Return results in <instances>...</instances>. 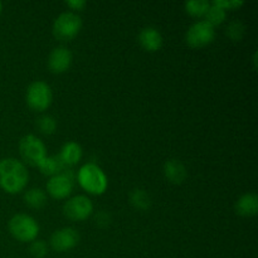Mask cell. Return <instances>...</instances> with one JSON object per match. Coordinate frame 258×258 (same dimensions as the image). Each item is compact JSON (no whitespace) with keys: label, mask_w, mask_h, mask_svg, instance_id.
Here are the masks:
<instances>
[{"label":"cell","mask_w":258,"mask_h":258,"mask_svg":"<svg viewBox=\"0 0 258 258\" xmlns=\"http://www.w3.org/2000/svg\"><path fill=\"white\" fill-rule=\"evenodd\" d=\"M29 179L27 168L22 161L14 158L0 160V186L10 194L22 191Z\"/></svg>","instance_id":"obj_1"},{"label":"cell","mask_w":258,"mask_h":258,"mask_svg":"<svg viewBox=\"0 0 258 258\" xmlns=\"http://www.w3.org/2000/svg\"><path fill=\"white\" fill-rule=\"evenodd\" d=\"M77 179L81 186L91 194L100 196V194L105 193L106 188H107V176L100 166L93 163L85 164L78 170Z\"/></svg>","instance_id":"obj_2"},{"label":"cell","mask_w":258,"mask_h":258,"mask_svg":"<svg viewBox=\"0 0 258 258\" xmlns=\"http://www.w3.org/2000/svg\"><path fill=\"white\" fill-rule=\"evenodd\" d=\"M9 231L18 241L30 242L37 238L39 233V224L28 214H15L9 221Z\"/></svg>","instance_id":"obj_3"},{"label":"cell","mask_w":258,"mask_h":258,"mask_svg":"<svg viewBox=\"0 0 258 258\" xmlns=\"http://www.w3.org/2000/svg\"><path fill=\"white\" fill-rule=\"evenodd\" d=\"M82 27V19L77 13L66 12L55 18L53 34L59 40H70L78 34Z\"/></svg>","instance_id":"obj_4"},{"label":"cell","mask_w":258,"mask_h":258,"mask_svg":"<svg viewBox=\"0 0 258 258\" xmlns=\"http://www.w3.org/2000/svg\"><path fill=\"white\" fill-rule=\"evenodd\" d=\"M19 153L24 161L37 165L47 156L44 143L35 135H25L19 141Z\"/></svg>","instance_id":"obj_5"},{"label":"cell","mask_w":258,"mask_h":258,"mask_svg":"<svg viewBox=\"0 0 258 258\" xmlns=\"http://www.w3.org/2000/svg\"><path fill=\"white\" fill-rule=\"evenodd\" d=\"M52 98V88L43 81H35L30 83L27 90L28 105L35 111H43L49 107Z\"/></svg>","instance_id":"obj_6"},{"label":"cell","mask_w":258,"mask_h":258,"mask_svg":"<svg viewBox=\"0 0 258 258\" xmlns=\"http://www.w3.org/2000/svg\"><path fill=\"white\" fill-rule=\"evenodd\" d=\"M214 35H216V32H214L213 25H211L206 20H199L189 28L185 39L186 43L191 47H204L213 42Z\"/></svg>","instance_id":"obj_7"},{"label":"cell","mask_w":258,"mask_h":258,"mask_svg":"<svg viewBox=\"0 0 258 258\" xmlns=\"http://www.w3.org/2000/svg\"><path fill=\"white\" fill-rule=\"evenodd\" d=\"M93 211V204L86 196H76L68 199L63 206V212L67 218L72 221H85L91 216Z\"/></svg>","instance_id":"obj_8"},{"label":"cell","mask_w":258,"mask_h":258,"mask_svg":"<svg viewBox=\"0 0 258 258\" xmlns=\"http://www.w3.org/2000/svg\"><path fill=\"white\" fill-rule=\"evenodd\" d=\"M73 189V173L72 170H66L50 176L47 183V190L53 198L62 199L71 194Z\"/></svg>","instance_id":"obj_9"},{"label":"cell","mask_w":258,"mask_h":258,"mask_svg":"<svg viewBox=\"0 0 258 258\" xmlns=\"http://www.w3.org/2000/svg\"><path fill=\"white\" fill-rule=\"evenodd\" d=\"M78 242H80V234L75 228H71V227L58 229L50 237V246L57 252L72 249L73 247L77 246Z\"/></svg>","instance_id":"obj_10"},{"label":"cell","mask_w":258,"mask_h":258,"mask_svg":"<svg viewBox=\"0 0 258 258\" xmlns=\"http://www.w3.org/2000/svg\"><path fill=\"white\" fill-rule=\"evenodd\" d=\"M72 63V53L66 47H57L48 57V67L54 73H63Z\"/></svg>","instance_id":"obj_11"},{"label":"cell","mask_w":258,"mask_h":258,"mask_svg":"<svg viewBox=\"0 0 258 258\" xmlns=\"http://www.w3.org/2000/svg\"><path fill=\"white\" fill-rule=\"evenodd\" d=\"M139 42L144 49L149 50V52H155V50L160 49L163 45V37L156 28L146 27L141 29L140 34H139Z\"/></svg>","instance_id":"obj_12"},{"label":"cell","mask_w":258,"mask_h":258,"mask_svg":"<svg viewBox=\"0 0 258 258\" xmlns=\"http://www.w3.org/2000/svg\"><path fill=\"white\" fill-rule=\"evenodd\" d=\"M258 211V197L254 193H247L242 196L236 203V212L239 216H256Z\"/></svg>","instance_id":"obj_13"},{"label":"cell","mask_w":258,"mask_h":258,"mask_svg":"<svg viewBox=\"0 0 258 258\" xmlns=\"http://www.w3.org/2000/svg\"><path fill=\"white\" fill-rule=\"evenodd\" d=\"M164 174L171 183L180 184L186 178V169L180 161L176 159H171V160L166 161L164 165Z\"/></svg>","instance_id":"obj_14"},{"label":"cell","mask_w":258,"mask_h":258,"mask_svg":"<svg viewBox=\"0 0 258 258\" xmlns=\"http://www.w3.org/2000/svg\"><path fill=\"white\" fill-rule=\"evenodd\" d=\"M58 156L64 165H75L82 158V148L75 141H68L62 146Z\"/></svg>","instance_id":"obj_15"},{"label":"cell","mask_w":258,"mask_h":258,"mask_svg":"<svg viewBox=\"0 0 258 258\" xmlns=\"http://www.w3.org/2000/svg\"><path fill=\"white\" fill-rule=\"evenodd\" d=\"M38 168L40 169V171H42L44 175L54 176L57 175V174L62 173L63 168H64V164L62 163L59 156H45V158L38 164Z\"/></svg>","instance_id":"obj_16"},{"label":"cell","mask_w":258,"mask_h":258,"mask_svg":"<svg viewBox=\"0 0 258 258\" xmlns=\"http://www.w3.org/2000/svg\"><path fill=\"white\" fill-rule=\"evenodd\" d=\"M24 202L32 208H42L47 203V194L39 188H33L25 191Z\"/></svg>","instance_id":"obj_17"},{"label":"cell","mask_w":258,"mask_h":258,"mask_svg":"<svg viewBox=\"0 0 258 258\" xmlns=\"http://www.w3.org/2000/svg\"><path fill=\"white\" fill-rule=\"evenodd\" d=\"M130 202L136 209H140V211H145L151 204L150 197L143 189H136V190H134L130 194Z\"/></svg>","instance_id":"obj_18"},{"label":"cell","mask_w":258,"mask_h":258,"mask_svg":"<svg viewBox=\"0 0 258 258\" xmlns=\"http://www.w3.org/2000/svg\"><path fill=\"white\" fill-rule=\"evenodd\" d=\"M204 15H206V22H208L209 24L214 27V25L223 23V20L226 19V10L223 8L218 7V5L211 4Z\"/></svg>","instance_id":"obj_19"},{"label":"cell","mask_w":258,"mask_h":258,"mask_svg":"<svg viewBox=\"0 0 258 258\" xmlns=\"http://www.w3.org/2000/svg\"><path fill=\"white\" fill-rule=\"evenodd\" d=\"M211 3L207 0H190V2L185 3V9L189 14L194 15V17H201L204 15L208 10Z\"/></svg>","instance_id":"obj_20"},{"label":"cell","mask_w":258,"mask_h":258,"mask_svg":"<svg viewBox=\"0 0 258 258\" xmlns=\"http://www.w3.org/2000/svg\"><path fill=\"white\" fill-rule=\"evenodd\" d=\"M37 127L39 128L40 133L45 134V135H50L57 128V121L52 116L43 115L37 120Z\"/></svg>","instance_id":"obj_21"},{"label":"cell","mask_w":258,"mask_h":258,"mask_svg":"<svg viewBox=\"0 0 258 258\" xmlns=\"http://www.w3.org/2000/svg\"><path fill=\"white\" fill-rule=\"evenodd\" d=\"M244 30H246V27L241 20H233L227 27V35L234 42H238L243 38Z\"/></svg>","instance_id":"obj_22"},{"label":"cell","mask_w":258,"mask_h":258,"mask_svg":"<svg viewBox=\"0 0 258 258\" xmlns=\"http://www.w3.org/2000/svg\"><path fill=\"white\" fill-rule=\"evenodd\" d=\"M29 249L35 258H43L48 253V247L44 241H33Z\"/></svg>","instance_id":"obj_23"},{"label":"cell","mask_w":258,"mask_h":258,"mask_svg":"<svg viewBox=\"0 0 258 258\" xmlns=\"http://www.w3.org/2000/svg\"><path fill=\"white\" fill-rule=\"evenodd\" d=\"M213 4L218 5V7L223 8L224 10L227 9H234V8H239L243 5L242 0H214Z\"/></svg>","instance_id":"obj_24"},{"label":"cell","mask_w":258,"mask_h":258,"mask_svg":"<svg viewBox=\"0 0 258 258\" xmlns=\"http://www.w3.org/2000/svg\"><path fill=\"white\" fill-rule=\"evenodd\" d=\"M66 4L72 8L73 10H80L85 7L86 2H83V0H68V2H66Z\"/></svg>","instance_id":"obj_25"},{"label":"cell","mask_w":258,"mask_h":258,"mask_svg":"<svg viewBox=\"0 0 258 258\" xmlns=\"http://www.w3.org/2000/svg\"><path fill=\"white\" fill-rule=\"evenodd\" d=\"M2 8H3V5H2V3H0V13H2Z\"/></svg>","instance_id":"obj_26"}]
</instances>
